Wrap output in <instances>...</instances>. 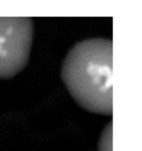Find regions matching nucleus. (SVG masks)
<instances>
[{"instance_id": "nucleus-2", "label": "nucleus", "mask_w": 142, "mask_h": 151, "mask_svg": "<svg viewBox=\"0 0 142 151\" xmlns=\"http://www.w3.org/2000/svg\"><path fill=\"white\" fill-rule=\"evenodd\" d=\"M32 39L31 18L0 17V78H11L27 66Z\"/></svg>"}, {"instance_id": "nucleus-3", "label": "nucleus", "mask_w": 142, "mask_h": 151, "mask_svg": "<svg viewBox=\"0 0 142 151\" xmlns=\"http://www.w3.org/2000/svg\"><path fill=\"white\" fill-rule=\"evenodd\" d=\"M112 124L109 123L108 127L104 128L103 132L100 137V141L98 145L99 151H111V134H112Z\"/></svg>"}, {"instance_id": "nucleus-1", "label": "nucleus", "mask_w": 142, "mask_h": 151, "mask_svg": "<svg viewBox=\"0 0 142 151\" xmlns=\"http://www.w3.org/2000/svg\"><path fill=\"white\" fill-rule=\"evenodd\" d=\"M61 78L77 104L88 111L112 113V41L95 38L76 43L67 53Z\"/></svg>"}]
</instances>
